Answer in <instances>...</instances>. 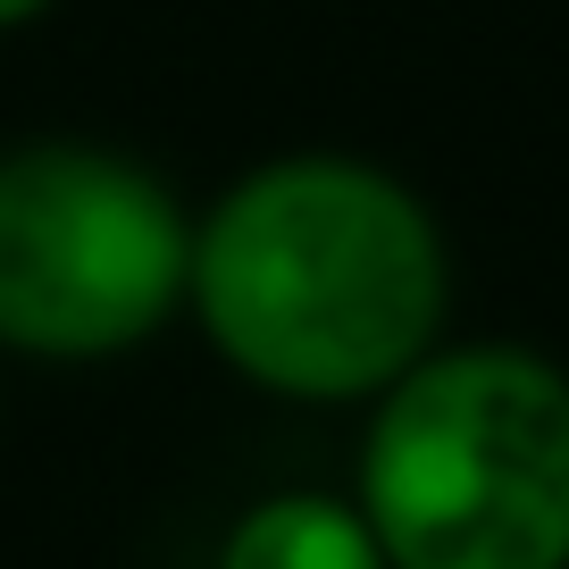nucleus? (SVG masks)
<instances>
[{
  "instance_id": "nucleus-3",
  "label": "nucleus",
  "mask_w": 569,
  "mask_h": 569,
  "mask_svg": "<svg viewBox=\"0 0 569 569\" xmlns=\"http://www.w3.org/2000/svg\"><path fill=\"white\" fill-rule=\"evenodd\" d=\"M193 234L142 168L76 142L0 160V336L26 352H118L177 302Z\"/></svg>"
},
{
  "instance_id": "nucleus-1",
  "label": "nucleus",
  "mask_w": 569,
  "mask_h": 569,
  "mask_svg": "<svg viewBox=\"0 0 569 569\" xmlns=\"http://www.w3.org/2000/svg\"><path fill=\"white\" fill-rule=\"evenodd\" d=\"M193 302L218 352L277 393L393 386L445 319V251L427 210L360 160H277L210 210Z\"/></svg>"
},
{
  "instance_id": "nucleus-2",
  "label": "nucleus",
  "mask_w": 569,
  "mask_h": 569,
  "mask_svg": "<svg viewBox=\"0 0 569 569\" xmlns=\"http://www.w3.org/2000/svg\"><path fill=\"white\" fill-rule=\"evenodd\" d=\"M360 511L393 569H569V377L511 343L410 360Z\"/></svg>"
},
{
  "instance_id": "nucleus-4",
  "label": "nucleus",
  "mask_w": 569,
  "mask_h": 569,
  "mask_svg": "<svg viewBox=\"0 0 569 569\" xmlns=\"http://www.w3.org/2000/svg\"><path fill=\"white\" fill-rule=\"evenodd\" d=\"M227 569H393L369 511L327 495H277L227 536Z\"/></svg>"
},
{
  "instance_id": "nucleus-5",
  "label": "nucleus",
  "mask_w": 569,
  "mask_h": 569,
  "mask_svg": "<svg viewBox=\"0 0 569 569\" xmlns=\"http://www.w3.org/2000/svg\"><path fill=\"white\" fill-rule=\"evenodd\" d=\"M42 0H0V26H18V18H34Z\"/></svg>"
}]
</instances>
